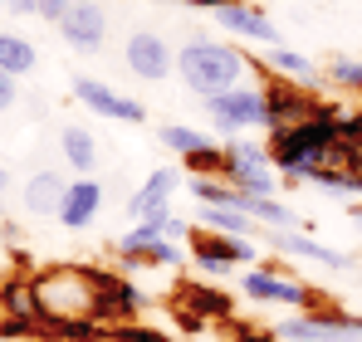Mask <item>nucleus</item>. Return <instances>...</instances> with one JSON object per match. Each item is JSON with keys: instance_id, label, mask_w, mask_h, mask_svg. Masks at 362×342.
<instances>
[{"instance_id": "obj_29", "label": "nucleus", "mask_w": 362, "mask_h": 342, "mask_svg": "<svg viewBox=\"0 0 362 342\" xmlns=\"http://www.w3.org/2000/svg\"><path fill=\"white\" fill-rule=\"evenodd\" d=\"M323 78L333 88H348V93H362V59H348V54H333L323 64Z\"/></svg>"}, {"instance_id": "obj_21", "label": "nucleus", "mask_w": 362, "mask_h": 342, "mask_svg": "<svg viewBox=\"0 0 362 342\" xmlns=\"http://www.w3.org/2000/svg\"><path fill=\"white\" fill-rule=\"evenodd\" d=\"M0 313L5 318H40L45 323V308H40V293H35V274H10L0 284Z\"/></svg>"}, {"instance_id": "obj_15", "label": "nucleus", "mask_w": 362, "mask_h": 342, "mask_svg": "<svg viewBox=\"0 0 362 342\" xmlns=\"http://www.w3.org/2000/svg\"><path fill=\"white\" fill-rule=\"evenodd\" d=\"M216 25L230 35V40H250V45H284L279 40V25L259 10V5H250V0H230L226 10H216Z\"/></svg>"}, {"instance_id": "obj_34", "label": "nucleus", "mask_w": 362, "mask_h": 342, "mask_svg": "<svg viewBox=\"0 0 362 342\" xmlns=\"http://www.w3.org/2000/svg\"><path fill=\"white\" fill-rule=\"evenodd\" d=\"M191 235H196V230L186 225L181 216H172V220H167V240H177V244H191Z\"/></svg>"}, {"instance_id": "obj_24", "label": "nucleus", "mask_w": 362, "mask_h": 342, "mask_svg": "<svg viewBox=\"0 0 362 342\" xmlns=\"http://www.w3.org/2000/svg\"><path fill=\"white\" fill-rule=\"evenodd\" d=\"M118 264L122 269H181L186 264V244H177V240H152L137 254H118Z\"/></svg>"}, {"instance_id": "obj_7", "label": "nucleus", "mask_w": 362, "mask_h": 342, "mask_svg": "<svg viewBox=\"0 0 362 342\" xmlns=\"http://www.w3.org/2000/svg\"><path fill=\"white\" fill-rule=\"evenodd\" d=\"M274 333H279V342H362V318L333 313V308H313V313L284 318Z\"/></svg>"}, {"instance_id": "obj_36", "label": "nucleus", "mask_w": 362, "mask_h": 342, "mask_svg": "<svg viewBox=\"0 0 362 342\" xmlns=\"http://www.w3.org/2000/svg\"><path fill=\"white\" fill-rule=\"evenodd\" d=\"M5 5H10L15 15H35V0H5Z\"/></svg>"}, {"instance_id": "obj_8", "label": "nucleus", "mask_w": 362, "mask_h": 342, "mask_svg": "<svg viewBox=\"0 0 362 342\" xmlns=\"http://www.w3.org/2000/svg\"><path fill=\"white\" fill-rule=\"evenodd\" d=\"M191 259L206 274H230L235 264H259V244L250 235H216V230H196L191 235Z\"/></svg>"}, {"instance_id": "obj_2", "label": "nucleus", "mask_w": 362, "mask_h": 342, "mask_svg": "<svg viewBox=\"0 0 362 342\" xmlns=\"http://www.w3.org/2000/svg\"><path fill=\"white\" fill-rule=\"evenodd\" d=\"M177 73H181V83H186L191 93L216 98V93H230V88L250 83L255 59L245 54V49H235L230 40H216V35H191V40L177 49Z\"/></svg>"}, {"instance_id": "obj_26", "label": "nucleus", "mask_w": 362, "mask_h": 342, "mask_svg": "<svg viewBox=\"0 0 362 342\" xmlns=\"http://www.w3.org/2000/svg\"><path fill=\"white\" fill-rule=\"evenodd\" d=\"M35 64H40V49H35L25 35H10V30H0V73H10V78H25V73H35Z\"/></svg>"}, {"instance_id": "obj_17", "label": "nucleus", "mask_w": 362, "mask_h": 342, "mask_svg": "<svg viewBox=\"0 0 362 342\" xmlns=\"http://www.w3.org/2000/svg\"><path fill=\"white\" fill-rule=\"evenodd\" d=\"M255 69L279 73V78H294V83H303V88H323V83H328V78H323V69H318L308 54L289 49V45H269V49L259 54V64H255Z\"/></svg>"}, {"instance_id": "obj_22", "label": "nucleus", "mask_w": 362, "mask_h": 342, "mask_svg": "<svg viewBox=\"0 0 362 342\" xmlns=\"http://www.w3.org/2000/svg\"><path fill=\"white\" fill-rule=\"evenodd\" d=\"M59 157H64V167H69V171L88 176V171L98 167V142H93V132L78 127V122L59 127Z\"/></svg>"}, {"instance_id": "obj_32", "label": "nucleus", "mask_w": 362, "mask_h": 342, "mask_svg": "<svg viewBox=\"0 0 362 342\" xmlns=\"http://www.w3.org/2000/svg\"><path fill=\"white\" fill-rule=\"evenodd\" d=\"M230 328H235V338H230V342H279L274 328H255V323H230Z\"/></svg>"}, {"instance_id": "obj_23", "label": "nucleus", "mask_w": 362, "mask_h": 342, "mask_svg": "<svg viewBox=\"0 0 362 342\" xmlns=\"http://www.w3.org/2000/svg\"><path fill=\"white\" fill-rule=\"evenodd\" d=\"M245 216H250L259 230H303L299 211L284 206L279 196H245Z\"/></svg>"}, {"instance_id": "obj_12", "label": "nucleus", "mask_w": 362, "mask_h": 342, "mask_svg": "<svg viewBox=\"0 0 362 342\" xmlns=\"http://www.w3.org/2000/svg\"><path fill=\"white\" fill-rule=\"evenodd\" d=\"M74 103H83L93 117H108V122H147V108L137 103V98H127L118 93L113 83H103V78H88V73H78L74 78Z\"/></svg>"}, {"instance_id": "obj_20", "label": "nucleus", "mask_w": 362, "mask_h": 342, "mask_svg": "<svg viewBox=\"0 0 362 342\" xmlns=\"http://www.w3.org/2000/svg\"><path fill=\"white\" fill-rule=\"evenodd\" d=\"M64 181L59 171H35L30 181H25V191H20V206H25V216H54L64 201Z\"/></svg>"}, {"instance_id": "obj_4", "label": "nucleus", "mask_w": 362, "mask_h": 342, "mask_svg": "<svg viewBox=\"0 0 362 342\" xmlns=\"http://www.w3.org/2000/svg\"><path fill=\"white\" fill-rule=\"evenodd\" d=\"M226 181L245 191V196H279V171L269 157V142H255V137H230L226 142Z\"/></svg>"}, {"instance_id": "obj_10", "label": "nucleus", "mask_w": 362, "mask_h": 342, "mask_svg": "<svg viewBox=\"0 0 362 342\" xmlns=\"http://www.w3.org/2000/svg\"><path fill=\"white\" fill-rule=\"evenodd\" d=\"M122 64H127L132 78H142V83H162V78L177 69V49H172L157 30H132L127 45H122Z\"/></svg>"}, {"instance_id": "obj_35", "label": "nucleus", "mask_w": 362, "mask_h": 342, "mask_svg": "<svg viewBox=\"0 0 362 342\" xmlns=\"http://www.w3.org/2000/svg\"><path fill=\"white\" fill-rule=\"evenodd\" d=\"M15 98H20L15 78H10V73H0V113H5V108H15Z\"/></svg>"}, {"instance_id": "obj_38", "label": "nucleus", "mask_w": 362, "mask_h": 342, "mask_svg": "<svg viewBox=\"0 0 362 342\" xmlns=\"http://www.w3.org/2000/svg\"><path fill=\"white\" fill-rule=\"evenodd\" d=\"M10 240H15V235H10V225H5V216H0V254L10 249Z\"/></svg>"}, {"instance_id": "obj_40", "label": "nucleus", "mask_w": 362, "mask_h": 342, "mask_svg": "<svg viewBox=\"0 0 362 342\" xmlns=\"http://www.w3.org/2000/svg\"><path fill=\"white\" fill-rule=\"evenodd\" d=\"M348 216H353V225L362 230V206H353V211H348Z\"/></svg>"}, {"instance_id": "obj_41", "label": "nucleus", "mask_w": 362, "mask_h": 342, "mask_svg": "<svg viewBox=\"0 0 362 342\" xmlns=\"http://www.w3.org/2000/svg\"><path fill=\"white\" fill-rule=\"evenodd\" d=\"M181 5H191V0H181Z\"/></svg>"}, {"instance_id": "obj_11", "label": "nucleus", "mask_w": 362, "mask_h": 342, "mask_svg": "<svg viewBox=\"0 0 362 342\" xmlns=\"http://www.w3.org/2000/svg\"><path fill=\"white\" fill-rule=\"evenodd\" d=\"M264 73V69H259ZM259 93H264V113H269V127H289V122H303L308 113H318L323 98H313L303 83L294 78H279V73H264L259 78Z\"/></svg>"}, {"instance_id": "obj_25", "label": "nucleus", "mask_w": 362, "mask_h": 342, "mask_svg": "<svg viewBox=\"0 0 362 342\" xmlns=\"http://www.w3.org/2000/svg\"><path fill=\"white\" fill-rule=\"evenodd\" d=\"M308 186H318L323 196H333V201H343V206H362V176H358V171H343V167H318Z\"/></svg>"}, {"instance_id": "obj_16", "label": "nucleus", "mask_w": 362, "mask_h": 342, "mask_svg": "<svg viewBox=\"0 0 362 342\" xmlns=\"http://www.w3.org/2000/svg\"><path fill=\"white\" fill-rule=\"evenodd\" d=\"M98 211H103V186L93 176H74L64 186V201H59V211H54V220L64 230H88L98 220Z\"/></svg>"}, {"instance_id": "obj_5", "label": "nucleus", "mask_w": 362, "mask_h": 342, "mask_svg": "<svg viewBox=\"0 0 362 342\" xmlns=\"http://www.w3.org/2000/svg\"><path fill=\"white\" fill-rule=\"evenodd\" d=\"M240 293L250 303H279V308H289V313H313V308H318V288L303 284V279L279 274L274 264H250L240 274Z\"/></svg>"}, {"instance_id": "obj_37", "label": "nucleus", "mask_w": 362, "mask_h": 342, "mask_svg": "<svg viewBox=\"0 0 362 342\" xmlns=\"http://www.w3.org/2000/svg\"><path fill=\"white\" fill-rule=\"evenodd\" d=\"M5 191H10V171L0 167V216H5Z\"/></svg>"}, {"instance_id": "obj_42", "label": "nucleus", "mask_w": 362, "mask_h": 342, "mask_svg": "<svg viewBox=\"0 0 362 342\" xmlns=\"http://www.w3.org/2000/svg\"><path fill=\"white\" fill-rule=\"evenodd\" d=\"M0 5H5V0H0Z\"/></svg>"}, {"instance_id": "obj_18", "label": "nucleus", "mask_w": 362, "mask_h": 342, "mask_svg": "<svg viewBox=\"0 0 362 342\" xmlns=\"http://www.w3.org/2000/svg\"><path fill=\"white\" fill-rule=\"evenodd\" d=\"M177 186H181V171L177 167H152V176L132 191V201H127V216H132V225L137 220H147L157 206H167L172 196H177Z\"/></svg>"}, {"instance_id": "obj_30", "label": "nucleus", "mask_w": 362, "mask_h": 342, "mask_svg": "<svg viewBox=\"0 0 362 342\" xmlns=\"http://www.w3.org/2000/svg\"><path fill=\"white\" fill-rule=\"evenodd\" d=\"M181 167L191 171V176H226V147H221V142H211V147H201V152L181 157Z\"/></svg>"}, {"instance_id": "obj_39", "label": "nucleus", "mask_w": 362, "mask_h": 342, "mask_svg": "<svg viewBox=\"0 0 362 342\" xmlns=\"http://www.w3.org/2000/svg\"><path fill=\"white\" fill-rule=\"evenodd\" d=\"M191 5H201V10H226L230 0H191Z\"/></svg>"}, {"instance_id": "obj_28", "label": "nucleus", "mask_w": 362, "mask_h": 342, "mask_svg": "<svg viewBox=\"0 0 362 342\" xmlns=\"http://www.w3.org/2000/svg\"><path fill=\"white\" fill-rule=\"evenodd\" d=\"M157 137H162V147H167V152H177V157H191V152L211 147V132H201V127H186V122H167Z\"/></svg>"}, {"instance_id": "obj_33", "label": "nucleus", "mask_w": 362, "mask_h": 342, "mask_svg": "<svg viewBox=\"0 0 362 342\" xmlns=\"http://www.w3.org/2000/svg\"><path fill=\"white\" fill-rule=\"evenodd\" d=\"M69 10H74V0H35V15H40V20H49V25H59Z\"/></svg>"}, {"instance_id": "obj_13", "label": "nucleus", "mask_w": 362, "mask_h": 342, "mask_svg": "<svg viewBox=\"0 0 362 342\" xmlns=\"http://www.w3.org/2000/svg\"><path fill=\"white\" fill-rule=\"evenodd\" d=\"M264 240H269V249H279V254H289V259H308V264H318V269H333V274L353 269V254H348V249H333V244H323V240L308 235V230H264Z\"/></svg>"}, {"instance_id": "obj_19", "label": "nucleus", "mask_w": 362, "mask_h": 342, "mask_svg": "<svg viewBox=\"0 0 362 342\" xmlns=\"http://www.w3.org/2000/svg\"><path fill=\"white\" fill-rule=\"evenodd\" d=\"M181 313H191V318H201V323H211V318H230V313H235V298H230L226 288L191 279V284H181Z\"/></svg>"}, {"instance_id": "obj_1", "label": "nucleus", "mask_w": 362, "mask_h": 342, "mask_svg": "<svg viewBox=\"0 0 362 342\" xmlns=\"http://www.w3.org/2000/svg\"><path fill=\"white\" fill-rule=\"evenodd\" d=\"M343 113H348L343 103H318V113H308L303 122L269 127V157L289 186H308L313 171L328 167V152L343 137Z\"/></svg>"}, {"instance_id": "obj_31", "label": "nucleus", "mask_w": 362, "mask_h": 342, "mask_svg": "<svg viewBox=\"0 0 362 342\" xmlns=\"http://www.w3.org/2000/svg\"><path fill=\"white\" fill-rule=\"evenodd\" d=\"M108 342H172L162 328H147V323H118V328H108Z\"/></svg>"}, {"instance_id": "obj_9", "label": "nucleus", "mask_w": 362, "mask_h": 342, "mask_svg": "<svg viewBox=\"0 0 362 342\" xmlns=\"http://www.w3.org/2000/svg\"><path fill=\"white\" fill-rule=\"evenodd\" d=\"M147 288H137L127 274H113V269H98V323H108V328H118V323H132V318H142L147 313Z\"/></svg>"}, {"instance_id": "obj_6", "label": "nucleus", "mask_w": 362, "mask_h": 342, "mask_svg": "<svg viewBox=\"0 0 362 342\" xmlns=\"http://www.w3.org/2000/svg\"><path fill=\"white\" fill-rule=\"evenodd\" d=\"M206 117H211L216 132H259V127H269L259 83H240V88H230V93L206 98Z\"/></svg>"}, {"instance_id": "obj_14", "label": "nucleus", "mask_w": 362, "mask_h": 342, "mask_svg": "<svg viewBox=\"0 0 362 342\" xmlns=\"http://www.w3.org/2000/svg\"><path fill=\"white\" fill-rule=\"evenodd\" d=\"M59 35L69 49H83V54L103 49V40H108V10H103V0H74V10L59 20Z\"/></svg>"}, {"instance_id": "obj_3", "label": "nucleus", "mask_w": 362, "mask_h": 342, "mask_svg": "<svg viewBox=\"0 0 362 342\" xmlns=\"http://www.w3.org/2000/svg\"><path fill=\"white\" fill-rule=\"evenodd\" d=\"M35 293H40L45 323L93 318L98 313V264H49V269H35Z\"/></svg>"}, {"instance_id": "obj_27", "label": "nucleus", "mask_w": 362, "mask_h": 342, "mask_svg": "<svg viewBox=\"0 0 362 342\" xmlns=\"http://www.w3.org/2000/svg\"><path fill=\"white\" fill-rule=\"evenodd\" d=\"M196 220H201V230H216V235H255V220L235 206H201Z\"/></svg>"}]
</instances>
